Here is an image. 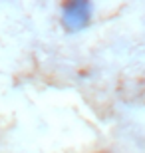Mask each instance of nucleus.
Here are the masks:
<instances>
[{
  "instance_id": "obj_1",
  "label": "nucleus",
  "mask_w": 145,
  "mask_h": 153,
  "mask_svg": "<svg viewBox=\"0 0 145 153\" xmlns=\"http://www.w3.org/2000/svg\"><path fill=\"white\" fill-rule=\"evenodd\" d=\"M91 16V4L84 0H76V2H68L62 8V22L70 32H78L86 28Z\"/></svg>"
}]
</instances>
